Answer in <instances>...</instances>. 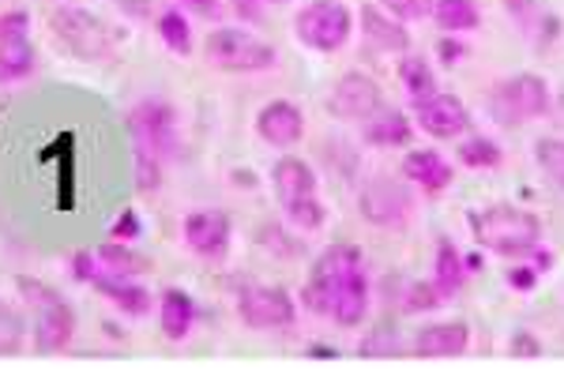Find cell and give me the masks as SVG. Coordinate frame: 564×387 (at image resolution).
Returning <instances> with one entry per match:
<instances>
[{
  "mask_svg": "<svg viewBox=\"0 0 564 387\" xmlns=\"http://www.w3.org/2000/svg\"><path fill=\"white\" fill-rule=\"evenodd\" d=\"M124 124H129L132 151H135V185H140L143 192H151V188L162 185L166 166L181 151L177 106L170 102V98L148 95L124 113Z\"/></svg>",
  "mask_w": 564,
  "mask_h": 387,
  "instance_id": "7a4b0ae2",
  "label": "cell"
},
{
  "mask_svg": "<svg viewBox=\"0 0 564 387\" xmlns=\"http://www.w3.org/2000/svg\"><path fill=\"white\" fill-rule=\"evenodd\" d=\"M358 211L361 219L372 222L377 230L403 233L414 222V196L411 188L395 177H369L358 188Z\"/></svg>",
  "mask_w": 564,
  "mask_h": 387,
  "instance_id": "30bf717a",
  "label": "cell"
},
{
  "mask_svg": "<svg viewBox=\"0 0 564 387\" xmlns=\"http://www.w3.org/2000/svg\"><path fill=\"white\" fill-rule=\"evenodd\" d=\"M260 245L271 252V256H279V259H297V256H305V245L297 237H290L286 230L279 226V222H268V226L260 230Z\"/></svg>",
  "mask_w": 564,
  "mask_h": 387,
  "instance_id": "4dcf8cb0",
  "label": "cell"
},
{
  "mask_svg": "<svg viewBox=\"0 0 564 387\" xmlns=\"http://www.w3.org/2000/svg\"><path fill=\"white\" fill-rule=\"evenodd\" d=\"M98 256V267L109 275H121V278H143L151 272V259L143 252H135L132 241H113L109 237L106 245L95 248Z\"/></svg>",
  "mask_w": 564,
  "mask_h": 387,
  "instance_id": "603a6c76",
  "label": "cell"
},
{
  "mask_svg": "<svg viewBox=\"0 0 564 387\" xmlns=\"http://www.w3.org/2000/svg\"><path fill=\"white\" fill-rule=\"evenodd\" d=\"M263 4H268V0H230L234 12H238L241 20H252V23L263 20Z\"/></svg>",
  "mask_w": 564,
  "mask_h": 387,
  "instance_id": "ab89813d",
  "label": "cell"
},
{
  "mask_svg": "<svg viewBox=\"0 0 564 387\" xmlns=\"http://www.w3.org/2000/svg\"><path fill=\"white\" fill-rule=\"evenodd\" d=\"M534 158H539L542 174L557 188H564V140H557V136L539 140L534 143Z\"/></svg>",
  "mask_w": 564,
  "mask_h": 387,
  "instance_id": "f546056e",
  "label": "cell"
},
{
  "mask_svg": "<svg viewBox=\"0 0 564 387\" xmlns=\"http://www.w3.org/2000/svg\"><path fill=\"white\" fill-rule=\"evenodd\" d=\"M181 237L207 264H223L234 245V222L226 211H193L181 222Z\"/></svg>",
  "mask_w": 564,
  "mask_h": 387,
  "instance_id": "4fadbf2b",
  "label": "cell"
},
{
  "mask_svg": "<svg viewBox=\"0 0 564 387\" xmlns=\"http://www.w3.org/2000/svg\"><path fill=\"white\" fill-rule=\"evenodd\" d=\"M358 15L343 0H308L294 15V34L313 53H339L350 42Z\"/></svg>",
  "mask_w": 564,
  "mask_h": 387,
  "instance_id": "9c48e42d",
  "label": "cell"
},
{
  "mask_svg": "<svg viewBox=\"0 0 564 387\" xmlns=\"http://www.w3.org/2000/svg\"><path fill=\"white\" fill-rule=\"evenodd\" d=\"M467 124H470V110L463 106V98L448 91H436L425 102L414 106V129H422L433 140H456L459 132H467Z\"/></svg>",
  "mask_w": 564,
  "mask_h": 387,
  "instance_id": "5bb4252c",
  "label": "cell"
},
{
  "mask_svg": "<svg viewBox=\"0 0 564 387\" xmlns=\"http://www.w3.org/2000/svg\"><path fill=\"white\" fill-rule=\"evenodd\" d=\"M154 31H159L162 46L170 53H177V57L193 53V20L185 15V8H162L159 20H154Z\"/></svg>",
  "mask_w": 564,
  "mask_h": 387,
  "instance_id": "d4e9b609",
  "label": "cell"
},
{
  "mask_svg": "<svg viewBox=\"0 0 564 387\" xmlns=\"http://www.w3.org/2000/svg\"><path fill=\"white\" fill-rule=\"evenodd\" d=\"M539 267H534V264H527V256H523V264H512V267H508V286H512V290L516 294H531L534 290V286H539Z\"/></svg>",
  "mask_w": 564,
  "mask_h": 387,
  "instance_id": "e575fe53",
  "label": "cell"
},
{
  "mask_svg": "<svg viewBox=\"0 0 564 387\" xmlns=\"http://www.w3.org/2000/svg\"><path fill=\"white\" fill-rule=\"evenodd\" d=\"M433 20L448 34H470L481 26V12L475 0H433Z\"/></svg>",
  "mask_w": 564,
  "mask_h": 387,
  "instance_id": "484cf974",
  "label": "cell"
},
{
  "mask_svg": "<svg viewBox=\"0 0 564 387\" xmlns=\"http://www.w3.org/2000/svg\"><path fill=\"white\" fill-rule=\"evenodd\" d=\"M268 4H286V0H268Z\"/></svg>",
  "mask_w": 564,
  "mask_h": 387,
  "instance_id": "60d3db41",
  "label": "cell"
},
{
  "mask_svg": "<svg viewBox=\"0 0 564 387\" xmlns=\"http://www.w3.org/2000/svg\"><path fill=\"white\" fill-rule=\"evenodd\" d=\"M459 162L467 169H500L505 166V151H500V143L486 136H467L459 143Z\"/></svg>",
  "mask_w": 564,
  "mask_h": 387,
  "instance_id": "83f0119b",
  "label": "cell"
},
{
  "mask_svg": "<svg viewBox=\"0 0 564 387\" xmlns=\"http://www.w3.org/2000/svg\"><path fill=\"white\" fill-rule=\"evenodd\" d=\"M159 323L170 342H185L196 328V301L181 286H166L159 297Z\"/></svg>",
  "mask_w": 564,
  "mask_h": 387,
  "instance_id": "ffe728a7",
  "label": "cell"
},
{
  "mask_svg": "<svg viewBox=\"0 0 564 387\" xmlns=\"http://www.w3.org/2000/svg\"><path fill=\"white\" fill-rule=\"evenodd\" d=\"M441 305L444 297L433 283H403V290H399V309L403 312H433Z\"/></svg>",
  "mask_w": 564,
  "mask_h": 387,
  "instance_id": "f1b7e54d",
  "label": "cell"
},
{
  "mask_svg": "<svg viewBox=\"0 0 564 387\" xmlns=\"http://www.w3.org/2000/svg\"><path fill=\"white\" fill-rule=\"evenodd\" d=\"M15 286H20L23 305L34 312V350L39 354H61L76 335V309L68 305V297L31 275H20Z\"/></svg>",
  "mask_w": 564,
  "mask_h": 387,
  "instance_id": "5b68a950",
  "label": "cell"
},
{
  "mask_svg": "<svg viewBox=\"0 0 564 387\" xmlns=\"http://www.w3.org/2000/svg\"><path fill=\"white\" fill-rule=\"evenodd\" d=\"M238 317L252 331H286L297 323V301L279 286H241L238 290Z\"/></svg>",
  "mask_w": 564,
  "mask_h": 387,
  "instance_id": "8fae6325",
  "label": "cell"
},
{
  "mask_svg": "<svg viewBox=\"0 0 564 387\" xmlns=\"http://www.w3.org/2000/svg\"><path fill=\"white\" fill-rule=\"evenodd\" d=\"M140 233H143L140 214L121 211V214H117V222H113V230H109V237H113V241H140Z\"/></svg>",
  "mask_w": 564,
  "mask_h": 387,
  "instance_id": "d590c367",
  "label": "cell"
},
{
  "mask_svg": "<svg viewBox=\"0 0 564 387\" xmlns=\"http://www.w3.org/2000/svg\"><path fill=\"white\" fill-rule=\"evenodd\" d=\"M467 256L452 245L448 237H441V245H436V256H433V286L441 290L444 301H452L463 286H467Z\"/></svg>",
  "mask_w": 564,
  "mask_h": 387,
  "instance_id": "7402d4cb",
  "label": "cell"
},
{
  "mask_svg": "<svg viewBox=\"0 0 564 387\" xmlns=\"http://www.w3.org/2000/svg\"><path fill=\"white\" fill-rule=\"evenodd\" d=\"M204 57L212 68L234 71V76H257V71H271L279 65L275 46L241 26H215L204 38Z\"/></svg>",
  "mask_w": 564,
  "mask_h": 387,
  "instance_id": "8992f818",
  "label": "cell"
},
{
  "mask_svg": "<svg viewBox=\"0 0 564 387\" xmlns=\"http://www.w3.org/2000/svg\"><path fill=\"white\" fill-rule=\"evenodd\" d=\"M361 140L380 151L406 147V143L414 140V121L399 110H380L377 117H369V121L361 124Z\"/></svg>",
  "mask_w": 564,
  "mask_h": 387,
  "instance_id": "44dd1931",
  "label": "cell"
},
{
  "mask_svg": "<svg viewBox=\"0 0 564 387\" xmlns=\"http://www.w3.org/2000/svg\"><path fill=\"white\" fill-rule=\"evenodd\" d=\"M545 110H550V84L542 76H534V71H516L489 95V117L497 124H505V129L539 121Z\"/></svg>",
  "mask_w": 564,
  "mask_h": 387,
  "instance_id": "52a82bcc",
  "label": "cell"
},
{
  "mask_svg": "<svg viewBox=\"0 0 564 387\" xmlns=\"http://www.w3.org/2000/svg\"><path fill=\"white\" fill-rule=\"evenodd\" d=\"M0 38H31V12L12 8L0 15Z\"/></svg>",
  "mask_w": 564,
  "mask_h": 387,
  "instance_id": "836d02e7",
  "label": "cell"
},
{
  "mask_svg": "<svg viewBox=\"0 0 564 387\" xmlns=\"http://www.w3.org/2000/svg\"><path fill=\"white\" fill-rule=\"evenodd\" d=\"M271 192H275L290 226H297L302 233H316L327 226V207L316 196V174L305 158L282 155L271 166Z\"/></svg>",
  "mask_w": 564,
  "mask_h": 387,
  "instance_id": "277c9868",
  "label": "cell"
},
{
  "mask_svg": "<svg viewBox=\"0 0 564 387\" xmlns=\"http://www.w3.org/2000/svg\"><path fill=\"white\" fill-rule=\"evenodd\" d=\"M372 278L366 272V256L358 245H327L316 256L308 283L302 290V305L313 317H327L339 328H358L369 317Z\"/></svg>",
  "mask_w": 564,
  "mask_h": 387,
  "instance_id": "6da1fadb",
  "label": "cell"
},
{
  "mask_svg": "<svg viewBox=\"0 0 564 387\" xmlns=\"http://www.w3.org/2000/svg\"><path fill=\"white\" fill-rule=\"evenodd\" d=\"M470 350V328L463 320H436L417 328L414 354L417 357H463Z\"/></svg>",
  "mask_w": 564,
  "mask_h": 387,
  "instance_id": "e0dca14e",
  "label": "cell"
},
{
  "mask_svg": "<svg viewBox=\"0 0 564 387\" xmlns=\"http://www.w3.org/2000/svg\"><path fill=\"white\" fill-rule=\"evenodd\" d=\"M384 110V91L366 71H347L343 79H335V87L327 91V113L339 121H358L366 124L369 117Z\"/></svg>",
  "mask_w": 564,
  "mask_h": 387,
  "instance_id": "7c38bea8",
  "label": "cell"
},
{
  "mask_svg": "<svg viewBox=\"0 0 564 387\" xmlns=\"http://www.w3.org/2000/svg\"><path fill=\"white\" fill-rule=\"evenodd\" d=\"M403 177L414 181L425 196H441V192H448L452 181H456V166H452L441 151L422 147L403 158Z\"/></svg>",
  "mask_w": 564,
  "mask_h": 387,
  "instance_id": "ac0fdd59",
  "label": "cell"
},
{
  "mask_svg": "<svg viewBox=\"0 0 564 387\" xmlns=\"http://www.w3.org/2000/svg\"><path fill=\"white\" fill-rule=\"evenodd\" d=\"M399 84H403L411 106L425 102L430 95H436V76H433V65L425 57H403V60H399Z\"/></svg>",
  "mask_w": 564,
  "mask_h": 387,
  "instance_id": "4316f807",
  "label": "cell"
},
{
  "mask_svg": "<svg viewBox=\"0 0 564 387\" xmlns=\"http://www.w3.org/2000/svg\"><path fill=\"white\" fill-rule=\"evenodd\" d=\"M380 8L399 23H422L433 15V0H380Z\"/></svg>",
  "mask_w": 564,
  "mask_h": 387,
  "instance_id": "1f68e13d",
  "label": "cell"
},
{
  "mask_svg": "<svg viewBox=\"0 0 564 387\" xmlns=\"http://www.w3.org/2000/svg\"><path fill=\"white\" fill-rule=\"evenodd\" d=\"M395 346H399V335L391 328H377L372 335L361 339V350L358 354L361 357H391L395 354Z\"/></svg>",
  "mask_w": 564,
  "mask_h": 387,
  "instance_id": "d6a6232c",
  "label": "cell"
},
{
  "mask_svg": "<svg viewBox=\"0 0 564 387\" xmlns=\"http://www.w3.org/2000/svg\"><path fill=\"white\" fill-rule=\"evenodd\" d=\"M508 354H512V357H542V342L534 339L531 331H516Z\"/></svg>",
  "mask_w": 564,
  "mask_h": 387,
  "instance_id": "8d00e7d4",
  "label": "cell"
},
{
  "mask_svg": "<svg viewBox=\"0 0 564 387\" xmlns=\"http://www.w3.org/2000/svg\"><path fill=\"white\" fill-rule=\"evenodd\" d=\"M39 57H34L31 38H0V87L23 84L34 76Z\"/></svg>",
  "mask_w": 564,
  "mask_h": 387,
  "instance_id": "cb8c5ba5",
  "label": "cell"
},
{
  "mask_svg": "<svg viewBox=\"0 0 564 387\" xmlns=\"http://www.w3.org/2000/svg\"><path fill=\"white\" fill-rule=\"evenodd\" d=\"M467 222L478 248L494 252V256L523 259L531 256V248L542 245V219L534 211H523V207L512 203L481 207V211L467 214Z\"/></svg>",
  "mask_w": 564,
  "mask_h": 387,
  "instance_id": "3957f363",
  "label": "cell"
},
{
  "mask_svg": "<svg viewBox=\"0 0 564 387\" xmlns=\"http://www.w3.org/2000/svg\"><path fill=\"white\" fill-rule=\"evenodd\" d=\"M436 53H441V65H459V60L463 57H467V42H459V38H444L441 42V49H436Z\"/></svg>",
  "mask_w": 564,
  "mask_h": 387,
  "instance_id": "f35d334b",
  "label": "cell"
},
{
  "mask_svg": "<svg viewBox=\"0 0 564 387\" xmlns=\"http://www.w3.org/2000/svg\"><path fill=\"white\" fill-rule=\"evenodd\" d=\"M87 286L95 294H102L109 305H113L121 317H132V320H148L151 309H154V297L140 278H121V275H109L102 267H95L87 278Z\"/></svg>",
  "mask_w": 564,
  "mask_h": 387,
  "instance_id": "9a60e30c",
  "label": "cell"
},
{
  "mask_svg": "<svg viewBox=\"0 0 564 387\" xmlns=\"http://www.w3.org/2000/svg\"><path fill=\"white\" fill-rule=\"evenodd\" d=\"M50 31L53 38L65 46V53H72L76 60H87V65H98V60H109L113 57V34L109 26L98 20L95 12L87 8H57L50 15Z\"/></svg>",
  "mask_w": 564,
  "mask_h": 387,
  "instance_id": "ba28073f",
  "label": "cell"
},
{
  "mask_svg": "<svg viewBox=\"0 0 564 387\" xmlns=\"http://www.w3.org/2000/svg\"><path fill=\"white\" fill-rule=\"evenodd\" d=\"M358 26H361L366 46H372L377 53H406L411 49V31H406V23H399L395 15L380 12V8H372V4L361 8Z\"/></svg>",
  "mask_w": 564,
  "mask_h": 387,
  "instance_id": "d6986e66",
  "label": "cell"
},
{
  "mask_svg": "<svg viewBox=\"0 0 564 387\" xmlns=\"http://www.w3.org/2000/svg\"><path fill=\"white\" fill-rule=\"evenodd\" d=\"M257 136L275 151H290L305 140V117L294 102L286 98H275L257 113Z\"/></svg>",
  "mask_w": 564,
  "mask_h": 387,
  "instance_id": "2e32d148",
  "label": "cell"
},
{
  "mask_svg": "<svg viewBox=\"0 0 564 387\" xmlns=\"http://www.w3.org/2000/svg\"><path fill=\"white\" fill-rule=\"evenodd\" d=\"M174 4L193 15H204V20H218L223 15V0H174Z\"/></svg>",
  "mask_w": 564,
  "mask_h": 387,
  "instance_id": "74e56055",
  "label": "cell"
}]
</instances>
